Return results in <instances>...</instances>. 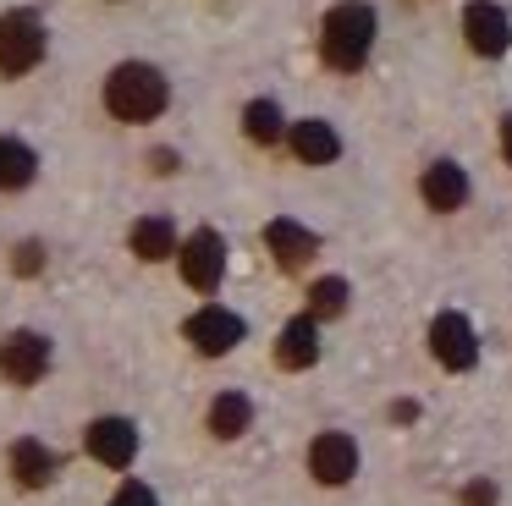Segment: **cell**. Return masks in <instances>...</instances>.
<instances>
[{
  "label": "cell",
  "mask_w": 512,
  "mask_h": 506,
  "mask_svg": "<svg viewBox=\"0 0 512 506\" xmlns=\"http://www.w3.org/2000/svg\"><path fill=\"white\" fill-rule=\"evenodd\" d=\"M149 160H155V171H160V176H171V171H177V154H171V149H155Z\"/></svg>",
  "instance_id": "cell-24"
},
{
  "label": "cell",
  "mask_w": 512,
  "mask_h": 506,
  "mask_svg": "<svg viewBox=\"0 0 512 506\" xmlns=\"http://www.w3.org/2000/svg\"><path fill=\"white\" fill-rule=\"evenodd\" d=\"M292 154H298L303 165H331L336 154H342V138L331 132V121H298V127H292Z\"/></svg>",
  "instance_id": "cell-15"
},
{
  "label": "cell",
  "mask_w": 512,
  "mask_h": 506,
  "mask_svg": "<svg viewBox=\"0 0 512 506\" xmlns=\"http://www.w3.org/2000/svg\"><path fill=\"white\" fill-rule=\"evenodd\" d=\"M39 264H45V248H39V242H23V248H17V275H39Z\"/></svg>",
  "instance_id": "cell-21"
},
{
  "label": "cell",
  "mask_w": 512,
  "mask_h": 506,
  "mask_svg": "<svg viewBox=\"0 0 512 506\" xmlns=\"http://www.w3.org/2000/svg\"><path fill=\"white\" fill-rule=\"evenodd\" d=\"M133 253H138V259H149V264L171 259V253H177V231H171V220L166 215L138 220V226H133Z\"/></svg>",
  "instance_id": "cell-18"
},
{
  "label": "cell",
  "mask_w": 512,
  "mask_h": 506,
  "mask_svg": "<svg viewBox=\"0 0 512 506\" xmlns=\"http://www.w3.org/2000/svg\"><path fill=\"white\" fill-rule=\"evenodd\" d=\"M39 171V154L28 149V143L17 138H0V193H17V187H28Z\"/></svg>",
  "instance_id": "cell-17"
},
{
  "label": "cell",
  "mask_w": 512,
  "mask_h": 506,
  "mask_svg": "<svg viewBox=\"0 0 512 506\" xmlns=\"http://www.w3.org/2000/svg\"><path fill=\"white\" fill-rule=\"evenodd\" d=\"M369 50H375V11H369L364 0H342V6H331V17H325V28H320L325 66H336V72H358V66L369 61Z\"/></svg>",
  "instance_id": "cell-2"
},
{
  "label": "cell",
  "mask_w": 512,
  "mask_h": 506,
  "mask_svg": "<svg viewBox=\"0 0 512 506\" xmlns=\"http://www.w3.org/2000/svg\"><path fill=\"white\" fill-rule=\"evenodd\" d=\"M39 55H45V22L34 11H6L0 17V72L23 77L39 66Z\"/></svg>",
  "instance_id": "cell-3"
},
{
  "label": "cell",
  "mask_w": 512,
  "mask_h": 506,
  "mask_svg": "<svg viewBox=\"0 0 512 506\" xmlns=\"http://www.w3.org/2000/svg\"><path fill=\"white\" fill-rule=\"evenodd\" d=\"M419 193H424V204H430V209H441V215H452V209H463V204H468V176H463V165H452V160H435L430 171H424Z\"/></svg>",
  "instance_id": "cell-12"
},
{
  "label": "cell",
  "mask_w": 512,
  "mask_h": 506,
  "mask_svg": "<svg viewBox=\"0 0 512 506\" xmlns=\"http://www.w3.org/2000/svg\"><path fill=\"white\" fill-rule=\"evenodd\" d=\"M243 132L254 143H276L281 138V110L270 105V99H254V105L243 110Z\"/></svg>",
  "instance_id": "cell-20"
},
{
  "label": "cell",
  "mask_w": 512,
  "mask_h": 506,
  "mask_svg": "<svg viewBox=\"0 0 512 506\" xmlns=\"http://www.w3.org/2000/svg\"><path fill=\"white\" fill-rule=\"evenodd\" d=\"M347 308V281L342 275H325V281L309 286V314L314 319H336Z\"/></svg>",
  "instance_id": "cell-19"
},
{
  "label": "cell",
  "mask_w": 512,
  "mask_h": 506,
  "mask_svg": "<svg viewBox=\"0 0 512 506\" xmlns=\"http://www.w3.org/2000/svg\"><path fill=\"white\" fill-rule=\"evenodd\" d=\"M463 33H468V50L474 55H507V44H512L507 11L490 6V0H474V6L463 11Z\"/></svg>",
  "instance_id": "cell-8"
},
{
  "label": "cell",
  "mask_w": 512,
  "mask_h": 506,
  "mask_svg": "<svg viewBox=\"0 0 512 506\" xmlns=\"http://www.w3.org/2000/svg\"><path fill=\"white\" fill-rule=\"evenodd\" d=\"M12 473L23 490H45L50 479H56V451L45 446V440H17L12 446Z\"/></svg>",
  "instance_id": "cell-14"
},
{
  "label": "cell",
  "mask_w": 512,
  "mask_h": 506,
  "mask_svg": "<svg viewBox=\"0 0 512 506\" xmlns=\"http://www.w3.org/2000/svg\"><path fill=\"white\" fill-rule=\"evenodd\" d=\"M45 369H50V341L39 330H12L0 341V374L12 385H34Z\"/></svg>",
  "instance_id": "cell-5"
},
{
  "label": "cell",
  "mask_w": 512,
  "mask_h": 506,
  "mask_svg": "<svg viewBox=\"0 0 512 506\" xmlns=\"http://www.w3.org/2000/svg\"><path fill=\"white\" fill-rule=\"evenodd\" d=\"M111 506H160L155 495L144 490V484H122V490H116V501Z\"/></svg>",
  "instance_id": "cell-22"
},
{
  "label": "cell",
  "mask_w": 512,
  "mask_h": 506,
  "mask_svg": "<svg viewBox=\"0 0 512 506\" xmlns=\"http://www.w3.org/2000/svg\"><path fill=\"white\" fill-rule=\"evenodd\" d=\"M188 341L204 358H221V352H232L237 341H243V319H237L232 308H199V314L188 319Z\"/></svg>",
  "instance_id": "cell-9"
},
{
  "label": "cell",
  "mask_w": 512,
  "mask_h": 506,
  "mask_svg": "<svg viewBox=\"0 0 512 506\" xmlns=\"http://www.w3.org/2000/svg\"><path fill=\"white\" fill-rule=\"evenodd\" d=\"M463 506H496V484H468Z\"/></svg>",
  "instance_id": "cell-23"
},
{
  "label": "cell",
  "mask_w": 512,
  "mask_h": 506,
  "mask_svg": "<svg viewBox=\"0 0 512 506\" xmlns=\"http://www.w3.org/2000/svg\"><path fill=\"white\" fill-rule=\"evenodd\" d=\"M430 352L441 358V369H474V358H479L474 325H468L463 314H435V325H430Z\"/></svg>",
  "instance_id": "cell-6"
},
{
  "label": "cell",
  "mask_w": 512,
  "mask_h": 506,
  "mask_svg": "<svg viewBox=\"0 0 512 506\" xmlns=\"http://www.w3.org/2000/svg\"><path fill=\"white\" fill-rule=\"evenodd\" d=\"M314 358H320V330H314V314H303V319H292V325L281 330L276 363L281 369H309Z\"/></svg>",
  "instance_id": "cell-13"
},
{
  "label": "cell",
  "mask_w": 512,
  "mask_h": 506,
  "mask_svg": "<svg viewBox=\"0 0 512 506\" xmlns=\"http://www.w3.org/2000/svg\"><path fill=\"white\" fill-rule=\"evenodd\" d=\"M501 149H507V165H512V116H501Z\"/></svg>",
  "instance_id": "cell-25"
},
{
  "label": "cell",
  "mask_w": 512,
  "mask_h": 506,
  "mask_svg": "<svg viewBox=\"0 0 512 506\" xmlns=\"http://www.w3.org/2000/svg\"><path fill=\"white\" fill-rule=\"evenodd\" d=\"M171 105V83L149 61H122L105 77V110L116 121H155Z\"/></svg>",
  "instance_id": "cell-1"
},
{
  "label": "cell",
  "mask_w": 512,
  "mask_h": 506,
  "mask_svg": "<svg viewBox=\"0 0 512 506\" xmlns=\"http://www.w3.org/2000/svg\"><path fill=\"white\" fill-rule=\"evenodd\" d=\"M309 468L320 484H347L358 473V446L353 435H342V429H325L320 440L309 446Z\"/></svg>",
  "instance_id": "cell-7"
},
{
  "label": "cell",
  "mask_w": 512,
  "mask_h": 506,
  "mask_svg": "<svg viewBox=\"0 0 512 506\" xmlns=\"http://www.w3.org/2000/svg\"><path fill=\"white\" fill-rule=\"evenodd\" d=\"M265 242H270V253H276L281 270H303V264L320 253V237H314L309 226H298V220H270Z\"/></svg>",
  "instance_id": "cell-11"
},
{
  "label": "cell",
  "mask_w": 512,
  "mask_h": 506,
  "mask_svg": "<svg viewBox=\"0 0 512 506\" xmlns=\"http://www.w3.org/2000/svg\"><path fill=\"white\" fill-rule=\"evenodd\" d=\"M248 424H254V402H248V396H237V391H221V396L210 402V435H221V440H237Z\"/></svg>",
  "instance_id": "cell-16"
},
{
  "label": "cell",
  "mask_w": 512,
  "mask_h": 506,
  "mask_svg": "<svg viewBox=\"0 0 512 506\" xmlns=\"http://www.w3.org/2000/svg\"><path fill=\"white\" fill-rule=\"evenodd\" d=\"M83 440H89V457H100L105 468H127V462L138 457V429H133V418H94Z\"/></svg>",
  "instance_id": "cell-10"
},
{
  "label": "cell",
  "mask_w": 512,
  "mask_h": 506,
  "mask_svg": "<svg viewBox=\"0 0 512 506\" xmlns=\"http://www.w3.org/2000/svg\"><path fill=\"white\" fill-rule=\"evenodd\" d=\"M182 275H188V286L193 292H215L221 286V275H226V242H221V231H193L188 242H182Z\"/></svg>",
  "instance_id": "cell-4"
}]
</instances>
